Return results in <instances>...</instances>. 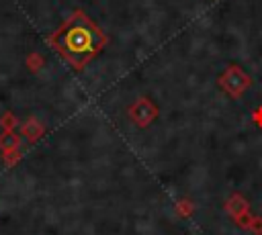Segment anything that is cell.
<instances>
[{
  "label": "cell",
  "instance_id": "obj_6",
  "mask_svg": "<svg viewBox=\"0 0 262 235\" xmlns=\"http://www.w3.org/2000/svg\"><path fill=\"white\" fill-rule=\"evenodd\" d=\"M192 210H194V204H192L188 198H182V200L176 202V213H178L180 217H190Z\"/></svg>",
  "mask_w": 262,
  "mask_h": 235
},
{
  "label": "cell",
  "instance_id": "obj_1",
  "mask_svg": "<svg viewBox=\"0 0 262 235\" xmlns=\"http://www.w3.org/2000/svg\"><path fill=\"white\" fill-rule=\"evenodd\" d=\"M49 41L74 69H82L94 55L104 49L108 37L82 10H76L51 35Z\"/></svg>",
  "mask_w": 262,
  "mask_h": 235
},
{
  "label": "cell",
  "instance_id": "obj_7",
  "mask_svg": "<svg viewBox=\"0 0 262 235\" xmlns=\"http://www.w3.org/2000/svg\"><path fill=\"white\" fill-rule=\"evenodd\" d=\"M254 121H256V123L262 127V108H258V110L254 112Z\"/></svg>",
  "mask_w": 262,
  "mask_h": 235
},
{
  "label": "cell",
  "instance_id": "obj_4",
  "mask_svg": "<svg viewBox=\"0 0 262 235\" xmlns=\"http://www.w3.org/2000/svg\"><path fill=\"white\" fill-rule=\"evenodd\" d=\"M225 210H227V213H229V217L237 223L242 217H246V215L250 213V202H248L242 194L233 192V194L225 200Z\"/></svg>",
  "mask_w": 262,
  "mask_h": 235
},
{
  "label": "cell",
  "instance_id": "obj_2",
  "mask_svg": "<svg viewBox=\"0 0 262 235\" xmlns=\"http://www.w3.org/2000/svg\"><path fill=\"white\" fill-rule=\"evenodd\" d=\"M217 84H219V88H221L225 94H229L231 98H239V96L252 86V78H250L239 65L231 63V65H227V67L221 72V76L217 78Z\"/></svg>",
  "mask_w": 262,
  "mask_h": 235
},
{
  "label": "cell",
  "instance_id": "obj_3",
  "mask_svg": "<svg viewBox=\"0 0 262 235\" xmlns=\"http://www.w3.org/2000/svg\"><path fill=\"white\" fill-rule=\"evenodd\" d=\"M129 116H131V121H133L137 127L143 129V127L151 125L154 119L158 116V106H156L149 98L141 96V98H137V100L133 102V106L129 108Z\"/></svg>",
  "mask_w": 262,
  "mask_h": 235
},
{
  "label": "cell",
  "instance_id": "obj_5",
  "mask_svg": "<svg viewBox=\"0 0 262 235\" xmlns=\"http://www.w3.org/2000/svg\"><path fill=\"white\" fill-rule=\"evenodd\" d=\"M237 225L242 227V229H248L250 233H254V235H262V217H258V215H246V217H242L239 221H237Z\"/></svg>",
  "mask_w": 262,
  "mask_h": 235
}]
</instances>
